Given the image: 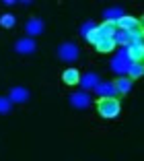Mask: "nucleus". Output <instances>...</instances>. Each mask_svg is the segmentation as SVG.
Here are the masks:
<instances>
[{
  "mask_svg": "<svg viewBox=\"0 0 144 161\" xmlns=\"http://www.w3.org/2000/svg\"><path fill=\"white\" fill-rule=\"evenodd\" d=\"M58 56L64 62H76V58L80 56V52H78V47H76L74 43H62V46L58 47Z\"/></svg>",
  "mask_w": 144,
  "mask_h": 161,
  "instance_id": "nucleus-3",
  "label": "nucleus"
},
{
  "mask_svg": "<svg viewBox=\"0 0 144 161\" xmlns=\"http://www.w3.org/2000/svg\"><path fill=\"white\" fill-rule=\"evenodd\" d=\"M10 108H13V103L8 97H0V114H10Z\"/></svg>",
  "mask_w": 144,
  "mask_h": 161,
  "instance_id": "nucleus-20",
  "label": "nucleus"
},
{
  "mask_svg": "<svg viewBox=\"0 0 144 161\" xmlns=\"http://www.w3.org/2000/svg\"><path fill=\"white\" fill-rule=\"evenodd\" d=\"M125 56H128L130 62H134V64H142V60H144V46L142 43H130L128 50H125Z\"/></svg>",
  "mask_w": 144,
  "mask_h": 161,
  "instance_id": "nucleus-4",
  "label": "nucleus"
},
{
  "mask_svg": "<svg viewBox=\"0 0 144 161\" xmlns=\"http://www.w3.org/2000/svg\"><path fill=\"white\" fill-rule=\"evenodd\" d=\"M132 83H134V80L128 79V76H120L117 80H113V85H115L117 93H128V91L132 89Z\"/></svg>",
  "mask_w": 144,
  "mask_h": 161,
  "instance_id": "nucleus-15",
  "label": "nucleus"
},
{
  "mask_svg": "<svg viewBox=\"0 0 144 161\" xmlns=\"http://www.w3.org/2000/svg\"><path fill=\"white\" fill-rule=\"evenodd\" d=\"M95 27H97L95 23H84V25H83V29H80V33H83V35H87L88 31H93Z\"/></svg>",
  "mask_w": 144,
  "mask_h": 161,
  "instance_id": "nucleus-22",
  "label": "nucleus"
},
{
  "mask_svg": "<svg viewBox=\"0 0 144 161\" xmlns=\"http://www.w3.org/2000/svg\"><path fill=\"white\" fill-rule=\"evenodd\" d=\"M115 27L120 29V31H128V33H134V31H140V33H142V23H140L138 19H134V17H128V14H124V17L117 21Z\"/></svg>",
  "mask_w": 144,
  "mask_h": 161,
  "instance_id": "nucleus-2",
  "label": "nucleus"
},
{
  "mask_svg": "<svg viewBox=\"0 0 144 161\" xmlns=\"http://www.w3.org/2000/svg\"><path fill=\"white\" fill-rule=\"evenodd\" d=\"M113 42H115V46H117V43H121V46H130V43H132V37H130V33H128V31H120V29H117L115 35H113Z\"/></svg>",
  "mask_w": 144,
  "mask_h": 161,
  "instance_id": "nucleus-17",
  "label": "nucleus"
},
{
  "mask_svg": "<svg viewBox=\"0 0 144 161\" xmlns=\"http://www.w3.org/2000/svg\"><path fill=\"white\" fill-rule=\"evenodd\" d=\"M120 99L117 97H99L97 99V112L103 118H117L120 116Z\"/></svg>",
  "mask_w": 144,
  "mask_h": 161,
  "instance_id": "nucleus-1",
  "label": "nucleus"
},
{
  "mask_svg": "<svg viewBox=\"0 0 144 161\" xmlns=\"http://www.w3.org/2000/svg\"><path fill=\"white\" fill-rule=\"evenodd\" d=\"M95 93H97L99 97H115L117 89H115V85H113V80H105V83H99V85L95 87Z\"/></svg>",
  "mask_w": 144,
  "mask_h": 161,
  "instance_id": "nucleus-6",
  "label": "nucleus"
},
{
  "mask_svg": "<svg viewBox=\"0 0 144 161\" xmlns=\"http://www.w3.org/2000/svg\"><path fill=\"white\" fill-rule=\"evenodd\" d=\"M95 47H97L101 54H107V52H113V50H115V42H113V37H101Z\"/></svg>",
  "mask_w": 144,
  "mask_h": 161,
  "instance_id": "nucleus-13",
  "label": "nucleus"
},
{
  "mask_svg": "<svg viewBox=\"0 0 144 161\" xmlns=\"http://www.w3.org/2000/svg\"><path fill=\"white\" fill-rule=\"evenodd\" d=\"M43 29H45V25H43V21L41 19H29L27 23H25V31H27V35H39V33H43Z\"/></svg>",
  "mask_w": 144,
  "mask_h": 161,
  "instance_id": "nucleus-8",
  "label": "nucleus"
},
{
  "mask_svg": "<svg viewBox=\"0 0 144 161\" xmlns=\"http://www.w3.org/2000/svg\"><path fill=\"white\" fill-rule=\"evenodd\" d=\"M70 103L74 105L76 109H84L91 105V95L84 93V91H80V93H72L70 95Z\"/></svg>",
  "mask_w": 144,
  "mask_h": 161,
  "instance_id": "nucleus-7",
  "label": "nucleus"
},
{
  "mask_svg": "<svg viewBox=\"0 0 144 161\" xmlns=\"http://www.w3.org/2000/svg\"><path fill=\"white\" fill-rule=\"evenodd\" d=\"M144 75V66L142 64H134V62H132L130 64V68H128V79H138V76H142Z\"/></svg>",
  "mask_w": 144,
  "mask_h": 161,
  "instance_id": "nucleus-18",
  "label": "nucleus"
},
{
  "mask_svg": "<svg viewBox=\"0 0 144 161\" xmlns=\"http://www.w3.org/2000/svg\"><path fill=\"white\" fill-rule=\"evenodd\" d=\"M124 14H125L124 10L115 6V8H107L105 13H103V17H105V23H117V21L124 17Z\"/></svg>",
  "mask_w": 144,
  "mask_h": 161,
  "instance_id": "nucleus-14",
  "label": "nucleus"
},
{
  "mask_svg": "<svg viewBox=\"0 0 144 161\" xmlns=\"http://www.w3.org/2000/svg\"><path fill=\"white\" fill-rule=\"evenodd\" d=\"M130 64H132V62L128 60V56H125V50H121V52L117 54L115 58H113L111 68H113L115 72H120V75H125V72H128V68H130Z\"/></svg>",
  "mask_w": 144,
  "mask_h": 161,
  "instance_id": "nucleus-5",
  "label": "nucleus"
},
{
  "mask_svg": "<svg viewBox=\"0 0 144 161\" xmlns=\"http://www.w3.org/2000/svg\"><path fill=\"white\" fill-rule=\"evenodd\" d=\"M78 85L83 87V89H95V87L99 85V76L95 75V72H87V75H80Z\"/></svg>",
  "mask_w": 144,
  "mask_h": 161,
  "instance_id": "nucleus-11",
  "label": "nucleus"
},
{
  "mask_svg": "<svg viewBox=\"0 0 144 161\" xmlns=\"http://www.w3.org/2000/svg\"><path fill=\"white\" fill-rule=\"evenodd\" d=\"M84 37H87V42H88V43H93V46H97V42H99V39H101V35H99L97 27H95L93 31H88V33L84 35Z\"/></svg>",
  "mask_w": 144,
  "mask_h": 161,
  "instance_id": "nucleus-21",
  "label": "nucleus"
},
{
  "mask_svg": "<svg viewBox=\"0 0 144 161\" xmlns=\"http://www.w3.org/2000/svg\"><path fill=\"white\" fill-rule=\"evenodd\" d=\"M14 23H17V19H14L13 14H8V13L0 17V25H2L4 29H13V27H14Z\"/></svg>",
  "mask_w": 144,
  "mask_h": 161,
  "instance_id": "nucleus-19",
  "label": "nucleus"
},
{
  "mask_svg": "<svg viewBox=\"0 0 144 161\" xmlns=\"http://www.w3.org/2000/svg\"><path fill=\"white\" fill-rule=\"evenodd\" d=\"M8 99H10V103H25L29 99V91L25 87H14V89H10Z\"/></svg>",
  "mask_w": 144,
  "mask_h": 161,
  "instance_id": "nucleus-9",
  "label": "nucleus"
},
{
  "mask_svg": "<svg viewBox=\"0 0 144 161\" xmlns=\"http://www.w3.org/2000/svg\"><path fill=\"white\" fill-rule=\"evenodd\" d=\"M35 42H33L31 37H23V39H19V42L14 43V50L19 54H33L35 52Z\"/></svg>",
  "mask_w": 144,
  "mask_h": 161,
  "instance_id": "nucleus-10",
  "label": "nucleus"
},
{
  "mask_svg": "<svg viewBox=\"0 0 144 161\" xmlns=\"http://www.w3.org/2000/svg\"><path fill=\"white\" fill-rule=\"evenodd\" d=\"M97 31H99L101 37H113L115 31H117V27H115V23H103L101 27H97Z\"/></svg>",
  "mask_w": 144,
  "mask_h": 161,
  "instance_id": "nucleus-16",
  "label": "nucleus"
},
{
  "mask_svg": "<svg viewBox=\"0 0 144 161\" xmlns=\"http://www.w3.org/2000/svg\"><path fill=\"white\" fill-rule=\"evenodd\" d=\"M62 80H64L66 85H78L80 72L76 70V68H66V70L62 72Z\"/></svg>",
  "mask_w": 144,
  "mask_h": 161,
  "instance_id": "nucleus-12",
  "label": "nucleus"
}]
</instances>
